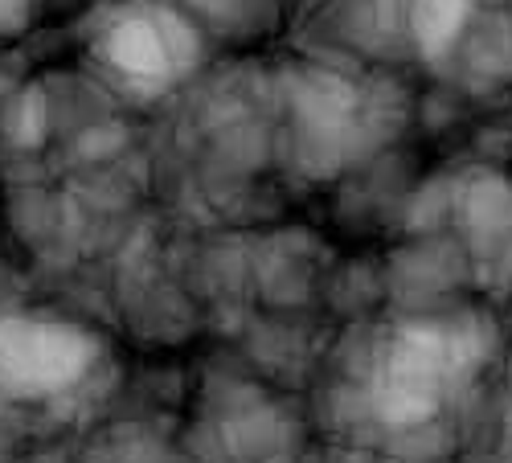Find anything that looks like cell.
<instances>
[{"label": "cell", "mask_w": 512, "mask_h": 463, "mask_svg": "<svg viewBox=\"0 0 512 463\" xmlns=\"http://www.w3.org/2000/svg\"><path fill=\"white\" fill-rule=\"evenodd\" d=\"M91 54L119 95L148 103L197 70L205 54V29L177 5L132 0L103 21Z\"/></svg>", "instance_id": "6da1fadb"}, {"label": "cell", "mask_w": 512, "mask_h": 463, "mask_svg": "<svg viewBox=\"0 0 512 463\" xmlns=\"http://www.w3.org/2000/svg\"><path fill=\"white\" fill-rule=\"evenodd\" d=\"M41 9H46V0H0V37L25 33Z\"/></svg>", "instance_id": "7a4b0ae2"}]
</instances>
